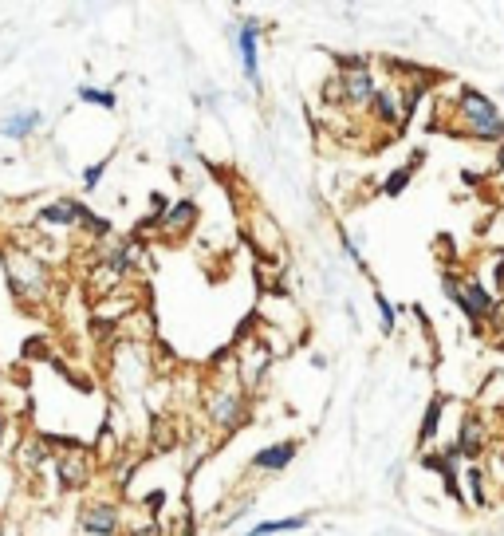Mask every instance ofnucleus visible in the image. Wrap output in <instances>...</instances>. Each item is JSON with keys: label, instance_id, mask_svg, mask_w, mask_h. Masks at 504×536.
<instances>
[{"label": "nucleus", "instance_id": "f257e3e1", "mask_svg": "<svg viewBox=\"0 0 504 536\" xmlns=\"http://www.w3.org/2000/svg\"><path fill=\"white\" fill-rule=\"evenodd\" d=\"M457 119L465 123V131L481 142H504V115L497 111V103L473 87H461L457 99Z\"/></svg>", "mask_w": 504, "mask_h": 536}, {"label": "nucleus", "instance_id": "f03ea898", "mask_svg": "<svg viewBox=\"0 0 504 536\" xmlns=\"http://www.w3.org/2000/svg\"><path fill=\"white\" fill-rule=\"evenodd\" d=\"M441 288H445V296H449V300H453V304H457V308H461L473 324H481V320H489V316L497 312V300H493V296H489V292H485L473 276L461 284L457 276H449V272H445V276H441Z\"/></svg>", "mask_w": 504, "mask_h": 536}, {"label": "nucleus", "instance_id": "7ed1b4c3", "mask_svg": "<svg viewBox=\"0 0 504 536\" xmlns=\"http://www.w3.org/2000/svg\"><path fill=\"white\" fill-rule=\"evenodd\" d=\"M119 525H123V517H119V505H111V501H87L79 509V529L87 536H115Z\"/></svg>", "mask_w": 504, "mask_h": 536}, {"label": "nucleus", "instance_id": "20e7f679", "mask_svg": "<svg viewBox=\"0 0 504 536\" xmlns=\"http://www.w3.org/2000/svg\"><path fill=\"white\" fill-rule=\"evenodd\" d=\"M256 36H260V24H256V20H245V24L237 28V48H241V71H245V79H249L252 87L260 91V44H256Z\"/></svg>", "mask_w": 504, "mask_h": 536}, {"label": "nucleus", "instance_id": "39448f33", "mask_svg": "<svg viewBox=\"0 0 504 536\" xmlns=\"http://www.w3.org/2000/svg\"><path fill=\"white\" fill-rule=\"evenodd\" d=\"M52 469H56V481H60L63 493H75V489H83L87 485V477H91V458L79 450V454H60L56 462H52Z\"/></svg>", "mask_w": 504, "mask_h": 536}, {"label": "nucleus", "instance_id": "423d86ee", "mask_svg": "<svg viewBox=\"0 0 504 536\" xmlns=\"http://www.w3.org/2000/svg\"><path fill=\"white\" fill-rule=\"evenodd\" d=\"M335 83H343V99L347 103H371V95L378 91L375 75H371L367 64H347L343 79H335Z\"/></svg>", "mask_w": 504, "mask_h": 536}, {"label": "nucleus", "instance_id": "0eeeda50", "mask_svg": "<svg viewBox=\"0 0 504 536\" xmlns=\"http://www.w3.org/2000/svg\"><path fill=\"white\" fill-rule=\"evenodd\" d=\"M245 414H249V402L241 399L237 391H225V395H213V399H209V418H213L221 430L241 426V422H245Z\"/></svg>", "mask_w": 504, "mask_h": 536}, {"label": "nucleus", "instance_id": "6e6552de", "mask_svg": "<svg viewBox=\"0 0 504 536\" xmlns=\"http://www.w3.org/2000/svg\"><path fill=\"white\" fill-rule=\"evenodd\" d=\"M296 454H300L296 442H272V446H264V450L252 454V469H260V473H280V469H288L296 462Z\"/></svg>", "mask_w": 504, "mask_h": 536}, {"label": "nucleus", "instance_id": "1a4fd4ad", "mask_svg": "<svg viewBox=\"0 0 504 536\" xmlns=\"http://www.w3.org/2000/svg\"><path fill=\"white\" fill-rule=\"evenodd\" d=\"M481 450H485V426H481V418H465L461 422V434L453 442V454L465 458V462H477Z\"/></svg>", "mask_w": 504, "mask_h": 536}, {"label": "nucleus", "instance_id": "9d476101", "mask_svg": "<svg viewBox=\"0 0 504 536\" xmlns=\"http://www.w3.org/2000/svg\"><path fill=\"white\" fill-rule=\"evenodd\" d=\"M83 209H87L83 201H71V198L48 201V205L36 213V221H40V225H56V229H67V225H79V213H83Z\"/></svg>", "mask_w": 504, "mask_h": 536}, {"label": "nucleus", "instance_id": "9b49d317", "mask_svg": "<svg viewBox=\"0 0 504 536\" xmlns=\"http://www.w3.org/2000/svg\"><path fill=\"white\" fill-rule=\"evenodd\" d=\"M40 127H44V115H40V111H16V115L0 119V134H4V138H16V142L32 138Z\"/></svg>", "mask_w": 504, "mask_h": 536}, {"label": "nucleus", "instance_id": "f8f14e48", "mask_svg": "<svg viewBox=\"0 0 504 536\" xmlns=\"http://www.w3.org/2000/svg\"><path fill=\"white\" fill-rule=\"evenodd\" d=\"M371 111H375L378 123H386V127H402L406 123V111L398 107V99L386 87H378L375 95H371Z\"/></svg>", "mask_w": 504, "mask_h": 536}, {"label": "nucleus", "instance_id": "ddd939ff", "mask_svg": "<svg viewBox=\"0 0 504 536\" xmlns=\"http://www.w3.org/2000/svg\"><path fill=\"white\" fill-rule=\"evenodd\" d=\"M193 221H197V205H193L189 198L186 201H174V205H170V209L158 217V225H162L166 233H182V229H189Z\"/></svg>", "mask_w": 504, "mask_h": 536}, {"label": "nucleus", "instance_id": "4468645a", "mask_svg": "<svg viewBox=\"0 0 504 536\" xmlns=\"http://www.w3.org/2000/svg\"><path fill=\"white\" fill-rule=\"evenodd\" d=\"M308 525V513H296V517H276V521H264V525H252L245 536H280V533H300Z\"/></svg>", "mask_w": 504, "mask_h": 536}, {"label": "nucleus", "instance_id": "2eb2a0df", "mask_svg": "<svg viewBox=\"0 0 504 536\" xmlns=\"http://www.w3.org/2000/svg\"><path fill=\"white\" fill-rule=\"evenodd\" d=\"M441 414H445V399H430V406H426V414H422V430H418V442L422 446H430L434 438H438V422Z\"/></svg>", "mask_w": 504, "mask_h": 536}, {"label": "nucleus", "instance_id": "dca6fc26", "mask_svg": "<svg viewBox=\"0 0 504 536\" xmlns=\"http://www.w3.org/2000/svg\"><path fill=\"white\" fill-rule=\"evenodd\" d=\"M75 99L79 103H91V107H103V111H115L119 107V99H115V91H99V87H75Z\"/></svg>", "mask_w": 504, "mask_h": 536}, {"label": "nucleus", "instance_id": "f3484780", "mask_svg": "<svg viewBox=\"0 0 504 536\" xmlns=\"http://www.w3.org/2000/svg\"><path fill=\"white\" fill-rule=\"evenodd\" d=\"M107 272H111V276H126V272H130V268H134V245H119V249H111V253H107Z\"/></svg>", "mask_w": 504, "mask_h": 536}, {"label": "nucleus", "instance_id": "a211bd4d", "mask_svg": "<svg viewBox=\"0 0 504 536\" xmlns=\"http://www.w3.org/2000/svg\"><path fill=\"white\" fill-rule=\"evenodd\" d=\"M79 225H83L95 241H99V237H111V221H107V217H95L91 209H83V213H79Z\"/></svg>", "mask_w": 504, "mask_h": 536}, {"label": "nucleus", "instance_id": "6ab92c4d", "mask_svg": "<svg viewBox=\"0 0 504 536\" xmlns=\"http://www.w3.org/2000/svg\"><path fill=\"white\" fill-rule=\"evenodd\" d=\"M465 481H469V493H473V505H477V509H485V505H489V497H485V477H481V469L469 466V469H465Z\"/></svg>", "mask_w": 504, "mask_h": 536}, {"label": "nucleus", "instance_id": "aec40b11", "mask_svg": "<svg viewBox=\"0 0 504 536\" xmlns=\"http://www.w3.org/2000/svg\"><path fill=\"white\" fill-rule=\"evenodd\" d=\"M410 178H414V170H410V166H402V170H394V174L386 178V186H382V194H386V198H398V194H402V190L410 186Z\"/></svg>", "mask_w": 504, "mask_h": 536}, {"label": "nucleus", "instance_id": "412c9836", "mask_svg": "<svg viewBox=\"0 0 504 536\" xmlns=\"http://www.w3.org/2000/svg\"><path fill=\"white\" fill-rule=\"evenodd\" d=\"M375 308H378V316H382V335H394V324H398V312H394V304L382 296L375 288Z\"/></svg>", "mask_w": 504, "mask_h": 536}, {"label": "nucleus", "instance_id": "4be33fe9", "mask_svg": "<svg viewBox=\"0 0 504 536\" xmlns=\"http://www.w3.org/2000/svg\"><path fill=\"white\" fill-rule=\"evenodd\" d=\"M107 166H111V158H99V162H91V166L83 170V190H99V182H103Z\"/></svg>", "mask_w": 504, "mask_h": 536}, {"label": "nucleus", "instance_id": "5701e85b", "mask_svg": "<svg viewBox=\"0 0 504 536\" xmlns=\"http://www.w3.org/2000/svg\"><path fill=\"white\" fill-rule=\"evenodd\" d=\"M339 245H343V253H347L351 261H355V268H363V272H367V261H363V253H359V245H355V241L347 237V229H339Z\"/></svg>", "mask_w": 504, "mask_h": 536}, {"label": "nucleus", "instance_id": "b1692460", "mask_svg": "<svg viewBox=\"0 0 504 536\" xmlns=\"http://www.w3.org/2000/svg\"><path fill=\"white\" fill-rule=\"evenodd\" d=\"M20 458H24V466H28V469L44 466V462H48V458H44V442H32V446H24V454H20Z\"/></svg>", "mask_w": 504, "mask_h": 536}, {"label": "nucleus", "instance_id": "393cba45", "mask_svg": "<svg viewBox=\"0 0 504 536\" xmlns=\"http://www.w3.org/2000/svg\"><path fill=\"white\" fill-rule=\"evenodd\" d=\"M162 505H166V493H162V489H154V493L146 497V509H150V513H158Z\"/></svg>", "mask_w": 504, "mask_h": 536}, {"label": "nucleus", "instance_id": "a878e982", "mask_svg": "<svg viewBox=\"0 0 504 536\" xmlns=\"http://www.w3.org/2000/svg\"><path fill=\"white\" fill-rule=\"evenodd\" d=\"M134 536H162V529H158V525H154V521H146V525H142V529H134Z\"/></svg>", "mask_w": 504, "mask_h": 536}, {"label": "nucleus", "instance_id": "bb28decb", "mask_svg": "<svg viewBox=\"0 0 504 536\" xmlns=\"http://www.w3.org/2000/svg\"><path fill=\"white\" fill-rule=\"evenodd\" d=\"M4 430H8V414L0 410V442H4Z\"/></svg>", "mask_w": 504, "mask_h": 536}, {"label": "nucleus", "instance_id": "cd10ccee", "mask_svg": "<svg viewBox=\"0 0 504 536\" xmlns=\"http://www.w3.org/2000/svg\"><path fill=\"white\" fill-rule=\"evenodd\" d=\"M497 162H501V170H504V146H501V154H497Z\"/></svg>", "mask_w": 504, "mask_h": 536}, {"label": "nucleus", "instance_id": "c85d7f7f", "mask_svg": "<svg viewBox=\"0 0 504 536\" xmlns=\"http://www.w3.org/2000/svg\"><path fill=\"white\" fill-rule=\"evenodd\" d=\"M501 469H504V446H501Z\"/></svg>", "mask_w": 504, "mask_h": 536}, {"label": "nucleus", "instance_id": "c756f323", "mask_svg": "<svg viewBox=\"0 0 504 536\" xmlns=\"http://www.w3.org/2000/svg\"><path fill=\"white\" fill-rule=\"evenodd\" d=\"M497 265H501V268H504V253H501V261H497Z\"/></svg>", "mask_w": 504, "mask_h": 536}]
</instances>
